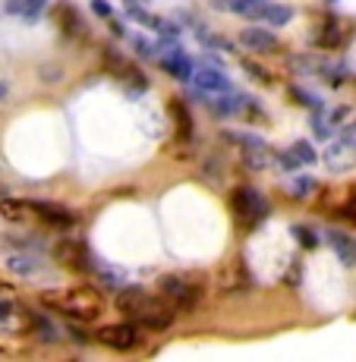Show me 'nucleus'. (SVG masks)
I'll return each mask as SVG.
<instances>
[{
  "instance_id": "f257e3e1",
  "label": "nucleus",
  "mask_w": 356,
  "mask_h": 362,
  "mask_svg": "<svg viewBox=\"0 0 356 362\" xmlns=\"http://www.w3.org/2000/svg\"><path fill=\"white\" fill-rule=\"evenodd\" d=\"M41 303L51 312L79 318V322H95L104 312V299L92 287H69V290H60V293H41Z\"/></svg>"
},
{
  "instance_id": "f03ea898",
  "label": "nucleus",
  "mask_w": 356,
  "mask_h": 362,
  "mask_svg": "<svg viewBox=\"0 0 356 362\" xmlns=\"http://www.w3.org/2000/svg\"><path fill=\"white\" fill-rule=\"evenodd\" d=\"M230 208H234V214H236L240 224H262L271 211L262 192L249 189V186H236L234 196H230Z\"/></svg>"
},
{
  "instance_id": "7ed1b4c3",
  "label": "nucleus",
  "mask_w": 356,
  "mask_h": 362,
  "mask_svg": "<svg viewBox=\"0 0 356 362\" xmlns=\"http://www.w3.org/2000/svg\"><path fill=\"white\" fill-rule=\"evenodd\" d=\"M98 344L110 346V350L117 353H127V350H136L139 344H142V334L132 322H120V325H104L101 331L95 334Z\"/></svg>"
},
{
  "instance_id": "20e7f679",
  "label": "nucleus",
  "mask_w": 356,
  "mask_h": 362,
  "mask_svg": "<svg viewBox=\"0 0 356 362\" xmlns=\"http://www.w3.org/2000/svg\"><path fill=\"white\" fill-rule=\"evenodd\" d=\"M161 296L177 312H190V309L199 305L202 293H199V287H193V284L183 281V277H164V281H161Z\"/></svg>"
},
{
  "instance_id": "39448f33",
  "label": "nucleus",
  "mask_w": 356,
  "mask_h": 362,
  "mask_svg": "<svg viewBox=\"0 0 356 362\" xmlns=\"http://www.w3.org/2000/svg\"><path fill=\"white\" fill-rule=\"evenodd\" d=\"M173 315H177V309H173L167 299L149 296L145 299V305H142V312L136 315V322L142 325V328H149V331H164V328H171L173 325Z\"/></svg>"
},
{
  "instance_id": "423d86ee",
  "label": "nucleus",
  "mask_w": 356,
  "mask_h": 362,
  "mask_svg": "<svg viewBox=\"0 0 356 362\" xmlns=\"http://www.w3.org/2000/svg\"><path fill=\"white\" fill-rule=\"evenodd\" d=\"M193 82H195V88H199L202 98H221V95H230V92H234V82H230L218 66L193 69Z\"/></svg>"
},
{
  "instance_id": "0eeeda50",
  "label": "nucleus",
  "mask_w": 356,
  "mask_h": 362,
  "mask_svg": "<svg viewBox=\"0 0 356 362\" xmlns=\"http://www.w3.org/2000/svg\"><path fill=\"white\" fill-rule=\"evenodd\" d=\"M325 167L331 173H347L356 167V139H338L325 148Z\"/></svg>"
},
{
  "instance_id": "6e6552de",
  "label": "nucleus",
  "mask_w": 356,
  "mask_h": 362,
  "mask_svg": "<svg viewBox=\"0 0 356 362\" xmlns=\"http://www.w3.org/2000/svg\"><path fill=\"white\" fill-rule=\"evenodd\" d=\"M57 259L67 264V268H73V271H92L95 264H92V252H88V246L86 243H79V240H64V243H57Z\"/></svg>"
},
{
  "instance_id": "1a4fd4ad",
  "label": "nucleus",
  "mask_w": 356,
  "mask_h": 362,
  "mask_svg": "<svg viewBox=\"0 0 356 362\" xmlns=\"http://www.w3.org/2000/svg\"><path fill=\"white\" fill-rule=\"evenodd\" d=\"M32 211L38 214L45 224H51L54 230H69V227H76V214L64 205H54V202H32Z\"/></svg>"
},
{
  "instance_id": "9d476101",
  "label": "nucleus",
  "mask_w": 356,
  "mask_h": 362,
  "mask_svg": "<svg viewBox=\"0 0 356 362\" xmlns=\"http://www.w3.org/2000/svg\"><path fill=\"white\" fill-rule=\"evenodd\" d=\"M158 64H161V69L171 76V79H177V82H190L193 79V57L186 51H180V47L164 51Z\"/></svg>"
},
{
  "instance_id": "9b49d317",
  "label": "nucleus",
  "mask_w": 356,
  "mask_h": 362,
  "mask_svg": "<svg viewBox=\"0 0 356 362\" xmlns=\"http://www.w3.org/2000/svg\"><path fill=\"white\" fill-rule=\"evenodd\" d=\"M54 23H57V29L64 38H82L86 35V25H82L79 19V10H76L73 4H67V0H60L57 10H54Z\"/></svg>"
},
{
  "instance_id": "f8f14e48",
  "label": "nucleus",
  "mask_w": 356,
  "mask_h": 362,
  "mask_svg": "<svg viewBox=\"0 0 356 362\" xmlns=\"http://www.w3.org/2000/svg\"><path fill=\"white\" fill-rule=\"evenodd\" d=\"M240 41L255 54H277L281 45H277V35H271L268 29H259V25H249L246 32L240 35Z\"/></svg>"
},
{
  "instance_id": "ddd939ff",
  "label": "nucleus",
  "mask_w": 356,
  "mask_h": 362,
  "mask_svg": "<svg viewBox=\"0 0 356 362\" xmlns=\"http://www.w3.org/2000/svg\"><path fill=\"white\" fill-rule=\"evenodd\" d=\"M328 243H331V249H334V255L340 259V264L353 268V264H356V243H353V236H347L344 230H331V233H328Z\"/></svg>"
},
{
  "instance_id": "4468645a",
  "label": "nucleus",
  "mask_w": 356,
  "mask_h": 362,
  "mask_svg": "<svg viewBox=\"0 0 356 362\" xmlns=\"http://www.w3.org/2000/svg\"><path fill=\"white\" fill-rule=\"evenodd\" d=\"M218 6H227L236 16H246V19H265L268 0H218Z\"/></svg>"
},
{
  "instance_id": "2eb2a0df",
  "label": "nucleus",
  "mask_w": 356,
  "mask_h": 362,
  "mask_svg": "<svg viewBox=\"0 0 356 362\" xmlns=\"http://www.w3.org/2000/svg\"><path fill=\"white\" fill-rule=\"evenodd\" d=\"M145 299H149V293H145V290H139V287H127L120 296H117V309H120L127 318H136L139 312H142Z\"/></svg>"
},
{
  "instance_id": "dca6fc26",
  "label": "nucleus",
  "mask_w": 356,
  "mask_h": 362,
  "mask_svg": "<svg viewBox=\"0 0 356 362\" xmlns=\"http://www.w3.org/2000/svg\"><path fill=\"white\" fill-rule=\"evenodd\" d=\"M117 76H120V82L127 86V92H130V95H145V92H149V79H145V73H142L139 66L127 64Z\"/></svg>"
},
{
  "instance_id": "f3484780",
  "label": "nucleus",
  "mask_w": 356,
  "mask_h": 362,
  "mask_svg": "<svg viewBox=\"0 0 356 362\" xmlns=\"http://www.w3.org/2000/svg\"><path fill=\"white\" fill-rule=\"evenodd\" d=\"M171 117H173V123H177V139L190 142V139H193V117H190V107H186L183 101H171Z\"/></svg>"
},
{
  "instance_id": "a211bd4d",
  "label": "nucleus",
  "mask_w": 356,
  "mask_h": 362,
  "mask_svg": "<svg viewBox=\"0 0 356 362\" xmlns=\"http://www.w3.org/2000/svg\"><path fill=\"white\" fill-rule=\"evenodd\" d=\"M45 6H47V0H6V10L23 19H38L45 13Z\"/></svg>"
},
{
  "instance_id": "6ab92c4d",
  "label": "nucleus",
  "mask_w": 356,
  "mask_h": 362,
  "mask_svg": "<svg viewBox=\"0 0 356 362\" xmlns=\"http://www.w3.org/2000/svg\"><path fill=\"white\" fill-rule=\"evenodd\" d=\"M0 211H4L6 221H13V224H23V221H29L32 205H29V202H19V199L4 196V202H0Z\"/></svg>"
},
{
  "instance_id": "aec40b11",
  "label": "nucleus",
  "mask_w": 356,
  "mask_h": 362,
  "mask_svg": "<svg viewBox=\"0 0 356 362\" xmlns=\"http://www.w3.org/2000/svg\"><path fill=\"white\" fill-rule=\"evenodd\" d=\"M316 41H318L322 47H338L340 41H344V35H340V23H338V19L328 16L325 23H322V29H318V38H316Z\"/></svg>"
},
{
  "instance_id": "412c9836",
  "label": "nucleus",
  "mask_w": 356,
  "mask_h": 362,
  "mask_svg": "<svg viewBox=\"0 0 356 362\" xmlns=\"http://www.w3.org/2000/svg\"><path fill=\"white\" fill-rule=\"evenodd\" d=\"M287 155L293 158V164H316L318 161V155H316V148H312L309 142H303V139H299V142H293L290 148H287Z\"/></svg>"
},
{
  "instance_id": "4be33fe9",
  "label": "nucleus",
  "mask_w": 356,
  "mask_h": 362,
  "mask_svg": "<svg viewBox=\"0 0 356 362\" xmlns=\"http://www.w3.org/2000/svg\"><path fill=\"white\" fill-rule=\"evenodd\" d=\"M10 268L16 271V274H25V277H29V274H38L41 264H38V259H32V255H13V259H10Z\"/></svg>"
},
{
  "instance_id": "5701e85b",
  "label": "nucleus",
  "mask_w": 356,
  "mask_h": 362,
  "mask_svg": "<svg viewBox=\"0 0 356 362\" xmlns=\"http://www.w3.org/2000/svg\"><path fill=\"white\" fill-rule=\"evenodd\" d=\"M265 19H268L271 25H287L290 19H293V10H290V6L268 4V10H265Z\"/></svg>"
},
{
  "instance_id": "b1692460",
  "label": "nucleus",
  "mask_w": 356,
  "mask_h": 362,
  "mask_svg": "<svg viewBox=\"0 0 356 362\" xmlns=\"http://www.w3.org/2000/svg\"><path fill=\"white\" fill-rule=\"evenodd\" d=\"M316 180H312V177H297V180H293V196H297V199H303V196H312V192H316Z\"/></svg>"
},
{
  "instance_id": "393cba45",
  "label": "nucleus",
  "mask_w": 356,
  "mask_h": 362,
  "mask_svg": "<svg viewBox=\"0 0 356 362\" xmlns=\"http://www.w3.org/2000/svg\"><path fill=\"white\" fill-rule=\"evenodd\" d=\"M293 236H297V243L299 246H306V249H316L318 246V236H316V230H309V227H293Z\"/></svg>"
},
{
  "instance_id": "a878e982",
  "label": "nucleus",
  "mask_w": 356,
  "mask_h": 362,
  "mask_svg": "<svg viewBox=\"0 0 356 362\" xmlns=\"http://www.w3.org/2000/svg\"><path fill=\"white\" fill-rule=\"evenodd\" d=\"M32 325H35V331L41 334V340H57V328H54L47 318H41V315H32Z\"/></svg>"
},
{
  "instance_id": "bb28decb",
  "label": "nucleus",
  "mask_w": 356,
  "mask_h": 362,
  "mask_svg": "<svg viewBox=\"0 0 356 362\" xmlns=\"http://www.w3.org/2000/svg\"><path fill=\"white\" fill-rule=\"evenodd\" d=\"M130 41H132V47H136L142 57H151V54H155V45H149L142 35H130Z\"/></svg>"
},
{
  "instance_id": "cd10ccee",
  "label": "nucleus",
  "mask_w": 356,
  "mask_h": 362,
  "mask_svg": "<svg viewBox=\"0 0 356 362\" xmlns=\"http://www.w3.org/2000/svg\"><path fill=\"white\" fill-rule=\"evenodd\" d=\"M338 214L347 221V224H353V227H356V202H350V205H344Z\"/></svg>"
},
{
  "instance_id": "c85d7f7f",
  "label": "nucleus",
  "mask_w": 356,
  "mask_h": 362,
  "mask_svg": "<svg viewBox=\"0 0 356 362\" xmlns=\"http://www.w3.org/2000/svg\"><path fill=\"white\" fill-rule=\"evenodd\" d=\"M243 66H246V73H249V76H255V79H262V82H271V76H268V73H265V69H262V66L249 64V60H246V64H243Z\"/></svg>"
},
{
  "instance_id": "c756f323",
  "label": "nucleus",
  "mask_w": 356,
  "mask_h": 362,
  "mask_svg": "<svg viewBox=\"0 0 356 362\" xmlns=\"http://www.w3.org/2000/svg\"><path fill=\"white\" fill-rule=\"evenodd\" d=\"M92 10H95V16L110 19V4H108V0H92Z\"/></svg>"
},
{
  "instance_id": "7c9ffc66",
  "label": "nucleus",
  "mask_w": 356,
  "mask_h": 362,
  "mask_svg": "<svg viewBox=\"0 0 356 362\" xmlns=\"http://www.w3.org/2000/svg\"><path fill=\"white\" fill-rule=\"evenodd\" d=\"M10 312H13V305H10V303H0V325H4L6 318H10Z\"/></svg>"
},
{
  "instance_id": "2f4dec72",
  "label": "nucleus",
  "mask_w": 356,
  "mask_h": 362,
  "mask_svg": "<svg viewBox=\"0 0 356 362\" xmlns=\"http://www.w3.org/2000/svg\"><path fill=\"white\" fill-rule=\"evenodd\" d=\"M69 337H73L76 344H86V340H88V337H86V334H82L79 328H69Z\"/></svg>"
},
{
  "instance_id": "473e14b6",
  "label": "nucleus",
  "mask_w": 356,
  "mask_h": 362,
  "mask_svg": "<svg viewBox=\"0 0 356 362\" xmlns=\"http://www.w3.org/2000/svg\"><path fill=\"white\" fill-rule=\"evenodd\" d=\"M6 95H10V86H6V82L0 79V98H6Z\"/></svg>"
},
{
  "instance_id": "72a5a7b5",
  "label": "nucleus",
  "mask_w": 356,
  "mask_h": 362,
  "mask_svg": "<svg viewBox=\"0 0 356 362\" xmlns=\"http://www.w3.org/2000/svg\"><path fill=\"white\" fill-rule=\"evenodd\" d=\"M353 132H356V129H353ZM353 139H356V136H353Z\"/></svg>"
}]
</instances>
